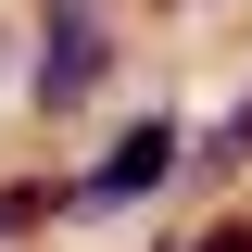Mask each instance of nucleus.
<instances>
[{
    "label": "nucleus",
    "mask_w": 252,
    "mask_h": 252,
    "mask_svg": "<svg viewBox=\"0 0 252 252\" xmlns=\"http://www.w3.org/2000/svg\"><path fill=\"white\" fill-rule=\"evenodd\" d=\"M114 51H126V26H114V13H38L26 101H38V114H89V101H101V76H114Z\"/></svg>",
    "instance_id": "obj_2"
},
{
    "label": "nucleus",
    "mask_w": 252,
    "mask_h": 252,
    "mask_svg": "<svg viewBox=\"0 0 252 252\" xmlns=\"http://www.w3.org/2000/svg\"><path fill=\"white\" fill-rule=\"evenodd\" d=\"M26 227H63V177H0V240Z\"/></svg>",
    "instance_id": "obj_4"
},
{
    "label": "nucleus",
    "mask_w": 252,
    "mask_h": 252,
    "mask_svg": "<svg viewBox=\"0 0 252 252\" xmlns=\"http://www.w3.org/2000/svg\"><path fill=\"white\" fill-rule=\"evenodd\" d=\"M240 164H252V101H240L227 126H202V139H189V164H177V177H240Z\"/></svg>",
    "instance_id": "obj_3"
},
{
    "label": "nucleus",
    "mask_w": 252,
    "mask_h": 252,
    "mask_svg": "<svg viewBox=\"0 0 252 252\" xmlns=\"http://www.w3.org/2000/svg\"><path fill=\"white\" fill-rule=\"evenodd\" d=\"M38 13H114V0H38Z\"/></svg>",
    "instance_id": "obj_6"
},
{
    "label": "nucleus",
    "mask_w": 252,
    "mask_h": 252,
    "mask_svg": "<svg viewBox=\"0 0 252 252\" xmlns=\"http://www.w3.org/2000/svg\"><path fill=\"white\" fill-rule=\"evenodd\" d=\"M177 164H189V126L152 101V114L89 164V177H63V215H139V202H164V189H177Z\"/></svg>",
    "instance_id": "obj_1"
},
{
    "label": "nucleus",
    "mask_w": 252,
    "mask_h": 252,
    "mask_svg": "<svg viewBox=\"0 0 252 252\" xmlns=\"http://www.w3.org/2000/svg\"><path fill=\"white\" fill-rule=\"evenodd\" d=\"M189 252H252V215H227L215 240H189Z\"/></svg>",
    "instance_id": "obj_5"
}]
</instances>
